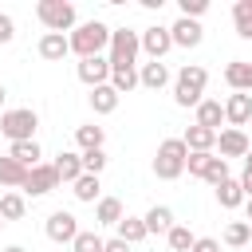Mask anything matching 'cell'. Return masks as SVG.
Segmentation results:
<instances>
[{"mask_svg": "<svg viewBox=\"0 0 252 252\" xmlns=\"http://www.w3.org/2000/svg\"><path fill=\"white\" fill-rule=\"evenodd\" d=\"M205 83H209V71H205L201 63H185V67L177 71V79H173V102L197 110V106L205 102Z\"/></svg>", "mask_w": 252, "mask_h": 252, "instance_id": "6da1fadb", "label": "cell"}, {"mask_svg": "<svg viewBox=\"0 0 252 252\" xmlns=\"http://www.w3.org/2000/svg\"><path fill=\"white\" fill-rule=\"evenodd\" d=\"M67 39H71V51H75L79 59H91V55H102V51L110 47V28H106L102 20H87V24H79Z\"/></svg>", "mask_w": 252, "mask_h": 252, "instance_id": "7a4b0ae2", "label": "cell"}, {"mask_svg": "<svg viewBox=\"0 0 252 252\" xmlns=\"http://www.w3.org/2000/svg\"><path fill=\"white\" fill-rule=\"evenodd\" d=\"M185 161H189L185 138H165V142L158 146V154H154V173H158L161 181H177V177L185 173Z\"/></svg>", "mask_w": 252, "mask_h": 252, "instance_id": "3957f363", "label": "cell"}, {"mask_svg": "<svg viewBox=\"0 0 252 252\" xmlns=\"http://www.w3.org/2000/svg\"><path fill=\"white\" fill-rule=\"evenodd\" d=\"M35 126H39V114L32 106H16L0 114V134L8 142H35Z\"/></svg>", "mask_w": 252, "mask_h": 252, "instance_id": "277c9868", "label": "cell"}, {"mask_svg": "<svg viewBox=\"0 0 252 252\" xmlns=\"http://www.w3.org/2000/svg\"><path fill=\"white\" fill-rule=\"evenodd\" d=\"M35 16H39V24L47 32H59V35L75 28V4L71 0H39L35 4Z\"/></svg>", "mask_w": 252, "mask_h": 252, "instance_id": "5b68a950", "label": "cell"}, {"mask_svg": "<svg viewBox=\"0 0 252 252\" xmlns=\"http://www.w3.org/2000/svg\"><path fill=\"white\" fill-rule=\"evenodd\" d=\"M142 51V32H130V28H114L110 32V67H134Z\"/></svg>", "mask_w": 252, "mask_h": 252, "instance_id": "8992f818", "label": "cell"}, {"mask_svg": "<svg viewBox=\"0 0 252 252\" xmlns=\"http://www.w3.org/2000/svg\"><path fill=\"white\" fill-rule=\"evenodd\" d=\"M43 232H47V240H55V244H75V236H79L83 228H79L75 213H67V209H55V213L47 217Z\"/></svg>", "mask_w": 252, "mask_h": 252, "instance_id": "52a82bcc", "label": "cell"}, {"mask_svg": "<svg viewBox=\"0 0 252 252\" xmlns=\"http://www.w3.org/2000/svg\"><path fill=\"white\" fill-rule=\"evenodd\" d=\"M75 75H79V83H87L91 91H94V87H106V83H110V59H106V55H91V59H79Z\"/></svg>", "mask_w": 252, "mask_h": 252, "instance_id": "ba28073f", "label": "cell"}, {"mask_svg": "<svg viewBox=\"0 0 252 252\" xmlns=\"http://www.w3.org/2000/svg\"><path fill=\"white\" fill-rule=\"evenodd\" d=\"M51 189H59V173H55V165H47V161H39L35 169H28V181H24V193H32V197H47Z\"/></svg>", "mask_w": 252, "mask_h": 252, "instance_id": "9c48e42d", "label": "cell"}, {"mask_svg": "<svg viewBox=\"0 0 252 252\" xmlns=\"http://www.w3.org/2000/svg\"><path fill=\"white\" fill-rule=\"evenodd\" d=\"M173 47V35H169V28H161V24H154V28H146L142 32V51L150 55V59H165V51Z\"/></svg>", "mask_w": 252, "mask_h": 252, "instance_id": "30bf717a", "label": "cell"}, {"mask_svg": "<svg viewBox=\"0 0 252 252\" xmlns=\"http://www.w3.org/2000/svg\"><path fill=\"white\" fill-rule=\"evenodd\" d=\"M217 150H220V158L228 161V158H248V150H252V142H248V134L244 130H220L217 134Z\"/></svg>", "mask_w": 252, "mask_h": 252, "instance_id": "8fae6325", "label": "cell"}, {"mask_svg": "<svg viewBox=\"0 0 252 252\" xmlns=\"http://www.w3.org/2000/svg\"><path fill=\"white\" fill-rule=\"evenodd\" d=\"M169 35H173V47H197V43L205 39V28H201L197 20L177 16V20L169 24Z\"/></svg>", "mask_w": 252, "mask_h": 252, "instance_id": "7c38bea8", "label": "cell"}, {"mask_svg": "<svg viewBox=\"0 0 252 252\" xmlns=\"http://www.w3.org/2000/svg\"><path fill=\"white\" fill-rule=\"evenodd\" d=\"M248 118H252V94H240V91H232V94L224 98V122H228L232 130H240Z\"/></svg>", "mask_w": 252, "mask_h": 252, "instance_id": "4fadbf2b", "label": "cell"}, {"mask_svg": "<svg viewBox=\"0 0 252 252\" xmlns=\"http://www.w3.org/2000/svg\"><path fill=\"white\" fill-rule=\"evenodd\" d=\"M224 83L232 91H240V94H252V63L248 59H232L224 67Z\"/></svg>", "mask_w": 252, "mask_h": 252, "instance_id": "5bb4252c", "label": "cell"}, {"mask_svg": "<svg viewBox=\"0 0 252 252\" xmlns=\"http://www.w3.org/2000/svg\"><path fill=\"white\" fill-rule=\"evenodd\" d=\"M67 51H71V39H67V35H59V32H43V35H39V59L59 63Z\"/></svg>", "mask_w": 252, "mask_h": 252, "instance_id": "9a60e30c", "label": "cell"}, {"mask_svg": "<svg viewBox=\"0 0 252 252\" xmlns=\"http://www.w3.org/2000/svg\"><path fill=\"white\" fill-rule=\"evenodd\" d=\"M138 83H142L146 91H161V87L169 83V67H165V63H158V59H150V63H142V67H138Z\"/></svg>", "mask_w": 252, "mask_h": 252, "instance_id": "2e32d148", "label": "cell"}, {"mask_svg": "<svg viewBox=\"0 0 252 252\" xmlns=\"http://www.w3.org/2000/svg\"><path fill=\"white\" fill-rule=\"evenodd\" d=\"M51 165H55L59 181H71V185H75V181H79V177L87 173V169H83V154H71V150H63V154H59V158H55Z\"/></svg>", "mask_w": 252, "mask_h": 252, "instance_id": "e0dca14e", "label": "cell"}, {"mask_svg": "<svg viewBox=\"0 0 252 252\" xmlns=\"http://www.w3.org/2000/svg\"><path fill=\"white\" fill-rule=\"evenodd\" d=\"M185 146H189V154H213V146H217V130H205V126H189L185 130Z\"/></svg>", "mask_w": 252, "mask_h": 252, "instance_id": "ac0fdd59", "label": "cell"}, {"mask_svg": "<svg viewBox=\"0 0 252 252\" xmlns=\"http://www.w3.org/2000/svg\"><path fill=\"white\" fill-rule=\"evenodd\" d=\"M220 122H224V102L205 98V102L197 106V126H205V130H217V134H220Z\"/></svg>", "mask_w": 252, "mask_h": 252, "instance_id": "d6986e66", "label": "cell"}, {"mask_svg": "<svg viewBox=\"0 0 252 252\" xmlns=\"http://www.w3.org/2000/svg\"><path fill=\"white\" fill-rule=\"evenodd\" d=\"M118 98H122V94H118L110 83H106V87H94V91H91V110H94V114H114V110H118Z\"/></svg>", "mask_w": 252, "mask_h": 252, "instance_id": "ffe728a7", "label": "cell"}, {"mask_svg": "<svg viewBox=\"0 0 252 252\" xmlns=\"http://www.w3.org/2000/svg\"><path fill=\"white\" fill-rule=\"evenodd\" d=\"M244 201H248V197H244V189H240L236 177H228V181L217 185V205H220V209H240Z\"/></svg>", "mask_w": 252, "mask_h": 252, "instance_id": "44dd1931", "label": "cell"}, {"mask_svg": "<svg viewBox=\"0 0 252 252\" xmlns=\"http://www.w3.org/2000/svg\"><path fill=\"white\" fill-rule=\"evenodd\" d=\"M24 181H28V169L16 161V158H0V185H8V189H24Z\"/></svg>", "mask_w": 252, "mask_h": 252, "instance_id": "7402d4cb", "label": "cell"}, {"mask_svg": "<svg viewBox=\"0 0 252 252\" xmlns=\"http://www.w3.org/2000/svg\"><path fill=\"white\" fill-rule=\"evenodd\" d=\"M8 158H16L24 169H35V165H39V158H43V150H39V142H12Z\"/></svg>", "mask_w": 252, "mask_h": 252, "instance_id": "603a6c76", "label": "cell"}, {"mask_svg": "<svg viewBox=\"0 0 252 252\" xmlns=\"http://www.w3.org/2000/svg\"><path fill=\"white\" fill-rule=\"evenodd\" d=\"M146 236H150V228H146L142 217H122V220H118V240H126L130 248H134L138 240H146Z\"/></svg>", "mask_w": 252, "mask_h": 252, "instance_id": "cb8c5ba5", "label": "cell"}, {"mask_svg": "<svg viewBox=\"0 0 252 252\" xmlns=\"http://www.w3.org/2000/svg\"><path fill=\"white\" fill-rule=\"evenodd\" d=\"M110 87L118 94H130L134 87H142L138 83V67H110Z\"/></svg>", "mask_w": 252, "mask_h": 252, "instance_id": "d4e9b609", "label": "cell"}, {"mask_svg": "<svg viewBox=\"0 0 252 252\" xmlns=\"http://www.w3.org/2000/svg\"><path fill=\"white\" fill-rule=\"evenodd\" d=\"M75 142L83 146V154H87V150H102L106 130H102V126H94V122H87V126H79V130H75Z\"/></svg>", "mask_w": 252, "mask_h": 252, "instance_id": "484cf974", "label": "cell"}, {"mask_svg": "<svg viewBox=\"0 0 252 252\" xmlns=\"http://www.w3.org/2000/svg\"><path fill=\"white\" fill-rule=\"evenodd\" d=\"M98 193H102V185H98V177H94V173H83V177L75 181V201H83V205H94V201H102Z\"/></svg>", "mask_w": 252, "mask_h": 252, "instance_id": "4316f807", "label": "cell"}, {"mask_svg": "<svg viewBox=\"0 0 252 252\" xmlns=\"http://www.w3.org/2000/svg\"><path fill=\"white\" fill-rule=\"evenodd\" d=\"M94 220L118 228V220H122V201H118V197H102V201L94 205Z\"/></svg>", "mask_w": 252, "mask_h": 252, "instance_id": "83f0119b", "label": "cell"}, {"mask_svg": "<svg viewBox=\"0 0 252 252\" xmlns=\"http://www.w3.org/2000/svg\"><path fill=\"white\" fill-rule=\"evenodd\" d=\"M142 220H146L150 232H169V228H173V209H169V205H154Z\"/></svg>", "mask_w": 252, "mask_h": 252, "instance_id": "f1b7e54d", "label": "cell"}, {"mask_svg": "<svg viewBox=\"0 0 252 252\" xmlns=\"http://www.w3.org/2000/svg\"><path fill=\"white\" fill-rule=\"evenodd\" d=\"M232 24L240 39H252V0H236L232 4Z\"/></svg>", "mask_w": 252, "mask_h": 252, "instance_id": "f546056e", "label": "cell"}, {"mask_svg": "<svg viewBox=\"0 0 252 252\" xmlns=\"http://www.w3.org/2000/svg\"><path fill=\"white\" fill-rule=\"evenodd\" d=\"M24 213H28V201H24L20 193H4V197H0V217H4V224H8V220H20Z\"/></svg>", "mask_w": 252, "mask_h": 252, "instance_id": "4dcf8cb0", "label": "cell"}, {"mask_svg": "<svg viewBox=\"0 0 252 252\" xmlns=\"http://www.w3.org/2000/svg\"><path fill=\"white\" fill-rule=\"evenodd\" d=\"M165 240H169V248H173V252H193V244H197V236H193L185 224H173V228L165 232Z\"/></svg>", "mask_w": 252, "mask_h": 252, "instance_id": "1f68e13d", "label": "cell"}, {"mask_svg": "<svg viewBox=\"0 0 252 252\" xmlns=\"http://www.w3.org/2000/svg\"><path fill=\"white\" fill-rule=\"evenodd\" d=\"M224 244H232V248L252 244V224H248V220H232V224L224 228Z\"/></svg>", "mask_w": 252, "mask_h": 252, "instance_id": "d6a6232c", "label": "cell"}, {"mask_svg": "<svg viewBox=\"0 0 252 252\" xmlns=\"http://www.w3.org/2000/svg\"><path fill=\"white\" fill-rule=\"evenodd\" d=\"M201 181H209V185H213V189H217V185H220V181H228V161H224V158H217V154H213V161H209V169H205V177H201Z\"/></svg>", "mask_w": 252, "mask_h": 252, "instance_id": "836d02e7", "label": "cell"}, {"mask_svg": "<svg viewBox=\"0 0 252 252\" xmlns=\"http://www.w3.org/2000/svg\"><path fill=\"white\" fill-rule=\"evenodd\" d=\"M71 248H75V252H106V240H102L98 232H79Z\"/></svg>", "mask_w": 252, "mask_h": 252, "instance_id": "e575fe53", "label": "cell"}, {"mask_svg": "<svg viewBox=\"0 0 252 252\" xmlns=\"http://www.w3.org/2000/svg\"><path fill=\"white\" fill-rule=\"evenodd\" d=\"M83 169L98 177V173L106 169V150H87V154H83Z\"/></svg>", "mask_w": 252, "mask_h": 252, "instance_id": "d590c367", "label": "cell"}, {"mask_svg": "<svg viewBox=\"0 0 252 252\" xmlns=\"http://www.w3.org/2000/svg\"><path fill=\"white\" fill-rule=\"evenodd\" d=\"M177 8H181V16H185V20H197V16H205V12H209V0H177Z\"/></svg>", "mask_w": 252, "mask_h": 252, "instance_id": "8d00e7d4", "label": "cell"}, {"mask_svg": "<svg viewBox=\"0 0 252 252\" xmlns=\"http://www.w3.org/2000/svg\"><path fill=\"white\" fill-rule=\"evenodd\" d=\"M209 161H213V154H189V161H185V169H189L193 177H205V169H209Z\"/></svg>", "mask_w": 252, "mask_h": 252, "instance_id": "74e56055", "label": "cell"}, {"mask_svg": "<svg viewBox=\"0 0 252 252\" xmlns=\"http://www.w3.org/2000/svg\"><path fill=\"white\" fill-rule=\"evenodd\" d=\"M12 39H16V20L0 12V43H12Z\"/></svg>", "mask_w": 252, "mask_h": 252, "instance_id": "f35d334b", "label": "cell"}, {"mask_svg": "<svg viewBox=\"0 0 252 252\" xmlns=\"http://www.w3.org/2000/svg\"><path fill=\"white\" fill-rule=\"evenodd\" d=\"M193 252H220V244H217L213 236H197V244H193Z\"/></svg>", "mask_w": 252, "mask_h": 252, "instance_id": "ab89813d", "label": "cell"}, {"mask_svg": "<svg viewBox=\"0 0 252 252\" xmlns=\"http://www.w3.org/2000/svg\"><path fill=\"white\" fill-rule=\"evenodd\" d=\"M240 189H244V197H252V169L240 173Z\"/></svg>", "mask_w": 252, "mask_h": 252, "instance_id": "60d3db41", "label": "cell"}, {"mask_svg": "<svg viewBox=\"0 0 252 252\" xmlns=\"http://www.w3.org/2000/svg\"><path fill=\"white\" fill-rule=\"evenodd\" d=\"M106 252H130V244H126V240H118V236H114V240H106Z\"/></svg>", "mask_w": 252, "mask_h": 252, "instance_id": "b9f144b4", "label": "cell"}, {"mask_svg": "<svg viewBox=\"0 0 252 252\" xmlns=\"http://www.w3.org/2000/svg\"><path fill=\"white\" fill-rule=\"evenodd\" d=\"M244 217H248V224H252V197L244 201Z\"/></svg>", "mask_w": 252, "mask_h": 252, "instance_id": "7bdbcfd3", "label": "cell"}, {"mask_svg": "<svg viewBox=\"0 0 252 252\" xmlns=\"http://www.w3.org/2000/svg\"><path fill=\"white\" fill-rule=\"evenodd\" d=\"M4 252H28V248H20V244H8V248H4Z\"/></svg>", "mask_w": 252, "mask_h": 252, "instance_id": "ee69618b", "label": "cell"}, {"mask_svg": "<svg viewBox=\"0 0 252 252\" xmlns=\"http://www.w3.org/2000/svg\"><path fill=\"white\" fill-rule=\"evenodd\" d=\"M244 169H252V150H248V158H244Z\"/></svg>", "mask_w": 252, "mask_h": 252, "instance_id": "f6af8a7d", "label": "cell"}, {"mask_svg": "<svg viewBox=\"0 0 252 252\" xmlns=\"http://www.w3.org/2000/svg\"><path fill=\"white\" fill-rule=\"evenodd\" d=\"M4 98H8V91H4V83H0V106H4Z\"/></svg>", "mask_w": 252, "mask_h": 252, "instance_id": "bcb514c9", "label": "cell"}, {"mask_svg": "<svg viewBox=\"0 0 252 252\" xmlns=\"http://www.w3.org/2000/svg\"><path fill=\"white\" fill-rule=\"evenodd\" d=\"M0 228H4V217H0Z\"/></svg>", "mask_w": 252, "mask_h": 252, "instance_id": "7dc6e473", "label": "cell"}]
</instances>
